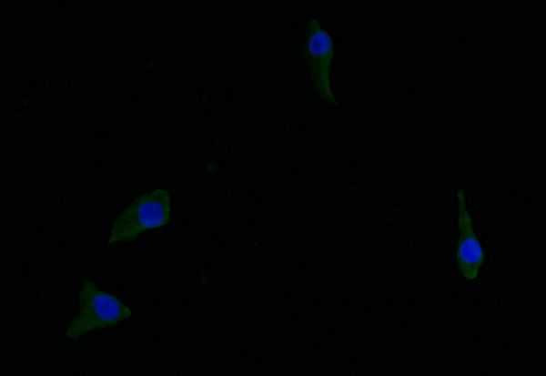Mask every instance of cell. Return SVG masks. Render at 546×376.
I'll return each instance as SVG.
<instances>
[{
	"label": "cell",
	"mask_w": 546,
	"mask_h": 376,
	"mask_svg": "<svg viewBox=\"0 0 546 376\" xmlns=\"http://www.w3.org/2000/svg\"><path fill=\"white\" fill-rule=\"evenodd\" d=\"M171 212L169 192L157 188L137 197L113 223L107 245L132 240L149 229L165 225Z\"/></svg>",
	"instance_id": "1"
},
{
	"label": "cell",
	"mask_w": 546,
	"mask_h": 376,
	"mask_svg": "<svg viewBox=\"0 0 546 376\" xmlns=\"http://www.w3.org/2000/svg\"><path fill=\"white\" fill-rule=\"evenodd\" d=\"M77 315L66 329V337L76 340L81 335L126 320L130 309L116 296L101 290L93 281L83 283L78 294Z\"/></svg>",
	"instance_id": "2"
},
{
	"label": "cell",
	"mask_w": 546,
	"mask_h": 376,
	"mask_svg": "<svg viewBox=\"0 0 546 376\" xmlns=\"http://www.w3.org/2000/svg\"><path fill=\"white\" fill-rule=\"evenodd\" d=\"M303 52L315 88L328 102L336 103L330 84L333 39L317 17H310L308 21Z\"/></svg>",
	"instance_id": "3"
},
{
	"label": "cell",
	"mask_w": 546,
	"mask_h": 376,
	"mask_svg": "<svg viewBox=\"0 0 546 376\" xmlns=\"http://www.w3.org/2000/svg\"><path fill=\"white\" fill-rule=\"evenodd\" d=\"M459 237L456 249L457 264L466 280L472 281L479 276L484 262V252L473 227L470 213L466 204L465 194L457 191Z\"/></svg>",
	"instance_id": "4"
}]
</instances>
